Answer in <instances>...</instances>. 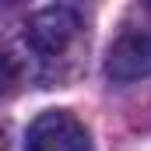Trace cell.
Instances as JSON below:
<instances>
[{"mask_svg":"<svg viewBox=\"0 0 151 151\" xmlns=\"http://www.w3.org/2000/svg\"><path fill=\"white\" fill-rule=\"evenodd\" d=\"M25 151H91V137L77 116L53 109V113H42L39 119H32Z\"/></svg>","mask_w":151,"mask_h":151,"instance_id":"cell-2","label":"cell"},{"mask_svg":"<svg viewBox=\"0 0 151 151\" xmlns=\"http://www.w3.org/2000/svg\"><path fill=\"white\" fill-rule=\"evenodd\" d=\"M106 74L113 81H137L151 74V32H123L109 46Z\"/></svg>","mask_w":151,"mask_h":151,"instance_id":"cell-3","label":"cell"},{"mask_svg":"<svg viewBox=\"0 0 151 151\" xmlns=\"http://www.w3.org/2000/svg\"><path fill=\"white\" fill-rule=\"evenodd\" d=\"M77 35H81V14L67 4L42 7L25 25V42L39 60H53V56L67 53Z\"/></svg>","mask_w":151,"mask_h":151,"instance_id":"cell-1","label":"cell"}]
</instances>
